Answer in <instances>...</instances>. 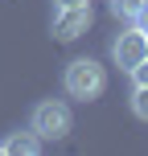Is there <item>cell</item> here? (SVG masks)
Masks as SVG:
<instances>
[{
  "label": "cell",
  "instance_id": "cell-1",
  "mask_svg": "<svg viewBox=\"0 0 148 156\" xmlns=\"http://www.w3.org/2000/svg\"><path fill=\"white\" fill-rule=\"evenodd\" d=\"M62 86H66L70 99L91 103V99H99V94L107 90V70H103L95 58H74V62L66 66V74H62Z\"/></svg>",
  "mask_w": 148,
  "mask_h": 156
},
{
  "label": "cell",
  "instance_id": "cell-2",
  "mask_svg": "<svg viewBox=\"0 0 148 156\" xmlns=\"http://www.w3.org/2000/svg\"><path fill=\"white\" fill-rule=\"evenodd\" d=\"M70 127H74V115H70V107H66V103H58V99L37 103V107H33V115H29V132L37 136L41 144L70 136Z\"/></svg>",
  "mask_w": 148,
  "mask_h": 156
},
{
  "label": "cell",
  "instance_id": "cell-3",
  "mask_svg": "<svg viewBox=\"0 0 148 156\" xmlns=\"http://www.w3.org/2000/svg\"><path fill=\"white\" fill-rule=\"evenodd\" d=\"M91 29V4H74V8H58L54 12V37L58 41H74Z\"/></svg>",
  "mask_w": 148,
  "mask_h": 156
},
{
  "label": "cell",
  "instance_id": "cell-4",
  "mask_svg": "<svg viewBox=\"0 0 148 156\" xmlns=\"http://www.w3.org/2000/svg\"><path fill=\"white\" fill-rule=\"evenodd\" d=\"M144 45H148V37H144V33L132 25L128 33H119V37L111 41V62H115L119 70H132V66L144 58Z\"/></svg>",
  "mask_w": 148,
  "mask_h": 156
},
{
  "label": "cell",
  "instance_id": "cell-5",
  "mask_svg": "<svg viewBox=\"0 0 148 156\" xmlns=\"http://www.w3.org/2000/svg\"><path fill=\"white\" fill-rule=\"evenodd\" d=\"M41 148H45V144H41L33 132H13V136L0 140V156H37Z\"/></svg>",
  "mask_w": 148,
  "mask_h": 156
},
{
  "label": "cell",
  "instance_id": "cell-6",
  "mask_svg": "<svg viewBox=\"0 0 148 156\" xmlns=\"http://www.w3.org/2000/svg\"><path fill=\"white\" fill-rule=\"evenodd\" d=\"M132 111L148 123V86H136V90H132Z\"/></svg>",
  "mask_w": 148,
  "mask_h": 156
},
{
  "label": "cell",
  "instance_id": "cell-7",
  "mask_svg": "<svg viewBox=\"0 0 148 156\" xmlns=\"http://www.w3.org/2000/svg\"><path fill=\"white\" fill-rule=\"evenodd\" d=\"M140 4H144V0H111V12H115V16H128V21H132Z\"/></svg>",
  "mask_w": 148,
  "mask_h": 156
},
{
  "label": "cell",
  "instance_id": "cell-8",
  "mask_svg": "<svg viewBox=\"0 0 148 156\" xmlns=\"http://www.w3.org/2000/svg\"><path fill=\"white\" fill-rule=\"evenodd\" d=\"M128 74H132V82H136V86H148V58H140V62H136Z\"/></svg>",
  "mask_w": 148,
  "mask_h": 156
},
{
  "label": "cell",
  "instance_id": "cell-9",
  "mask_svg": "<svg viewBox=\"0 0 148 156\" xmlns=\"http://www.w3.org/2000/svg\"><path fill=\"white\" fill-rule=\"evenodd\" d=\"M132 25H136V29H140L144 37H148V0H144L140 8H136V16H132Z\"/></svg>",
  "mask_w": 148,
  "mask_h": 156
},
{
  "label": "cell",
  "instance_id": "cell-10",
  "mask_svg": "<svg viewBox=\"0 0 148 156\" xmlns=\"http://www.w3.org/2000/svg\"><path fill=\"white\" fill-rule=\"evenodd\" d=\"M74 4H91V0H54V8H74Z\"/></svg>",
  "mask_w": 148,
  "mask_h": 156
},
{
  "label": "cell",
  "instance_id": "cell-11",
  "mask_svg": "<svg viewBox=\"0 0 148 156\" xmlns=\"http://www.w3.org/2000/svg\"><path fill=\"white\" fill-rule=\"evenodd\" d=\"M144 58H148V45H144Z\"/></svg>",
  "mask_w": 148,
  "mask_h": 156
}]
</instances>
